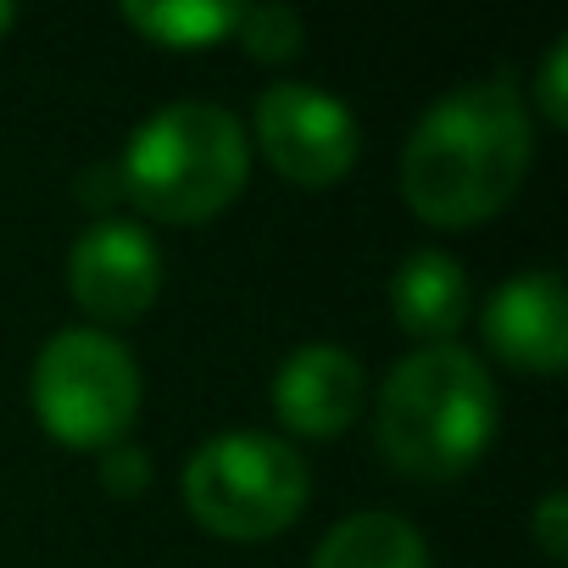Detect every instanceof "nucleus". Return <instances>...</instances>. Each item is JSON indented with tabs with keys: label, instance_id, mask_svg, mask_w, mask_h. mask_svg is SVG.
I'll use <instances>...</instances> for the list:
<instances>
[{
	"label": "nucleus",
	"instance_id": "1",
	"mask_svg": "<svg viewBox=\"0 0 568 568\" xmlns=\"http://www.w3.org/2000/svg\"><path fill=\"white\" fill-rule=\"evenodd\" d=\"M535 129L507 79L457 84L402 145V195L429 229H474L496 217L529 179Z\"/></svg>",
	"mask_w": 568,
	"mask_h": 568
},
{
	"label": "nucleus",
	"instance_id": "2",
	"mask_svg": "<svg viewBox=\"0 0 568 568\" xmlns=\"http://www.w3.org/2000/svg\"><path fill=\"white\" fill-rule=\"evenodd\" d=\"M496 435V379L468 346L407 352L374 402V446L407 479L468 474Z\"/></svg>",
	"mask_w": 568,
	"mask_h": 568
},
{
	"label": "nucleus",
	"instance_id": "3",
	"mask_svg": "<svg viewBox=\"0 0 568 568\" xmlns=\"http://www.w3.org/2000/svg\"><path fill=\"white\" fill-rule=\"evenodd\" d=\"M251 173V134L234 112L206 101H179L151 112L123 156H118V190L156 223H206L217 217Z\"/></svg>",
	"mask_w": 568,
	"mask_h": 568
},
{
	"label": "nucleus",
	"instance_id": "4",
	"mask_svg": "<svg viewBox=\"0 0 568 568\" xmlns=\"http://www.w3.org/2000/svg\"><path fill=\"white\" fill-rule=\"evenodd\" d=\"M307 457L267 429H223L184 463V507L217 540H273L307 507Z\"/></svg>",
	"mask_w": 568,
	"mask_h": 568
},
{
	"label": "nucleus",
	"instance_id": "5",
	"mask_svg": "<svg viewBox=\"0 0 568 568\" xmlns=\"http://www.w3.org/2000/svg\"><path fill=\"white\" fill-rule=\"evenodd\" d=\"M34 418L57 446L106 452L129 440L140 418V368L123 341L106 329H62L45 341L29 374Z\"/></svg>",
	"mask_w": 568,
	"mask_h": 568
},
{
	"label": "nucleus",
	"instance_id": "6",
	"mask_svg": "<svg viewBox=\"0 0 568 568\" xmlns=\"http://www.w3.org/2000/svg\"><path fill=\"white\" fill-rule=\"evenodd\" d=\"M251 134H256V151L267 156V168L278 179L302 184V190L341 184L357 168V151H363V134H357L352 106L335 101L329 90L296 84V79L267 84L256 95Z\"/></svg>",
	"mask_w": 568,
	"mask_h": 568
},
{
	"label": "nucleus",
	"instance_id": "7",
	"mask_svg": "<svg viewBox=\"0 0 568 568\" xmlns=\"http://www.w3.org/2000/svg\"><path fill=\"white\" fill-rule=\"evenodd\" d=\"M68 296L95 324H134L162 296V251L151 229L95 217L68 251Z\"/></svg>",
	"mask_w": 568,
	"mask_h": 568
},
{
	"label": "nucleus",
	"instance_id": "8",
	"mask_svg": "<svg viewBox=\"0 0 568 568\" xmlns=\"http://www.w3.org/2000/svg\"><path fill=\"white\" fill-rule=\"evenodd\" d=\"M490 357H501L518 374H562L568 368V296L557 273H518L485 302L479 313Z\"/></svg>",
	"mask_w": 568,
	"mask_h": 568
},
{
	"label": "nucleus",
	"instance_id": "9",
	"mask_svg": "<svg viewBox=\"0 0 568 568\" xmlns=\"http://www.w3.org/2000/svg\"><path fill=\"white\" fill-rule=\"evenodd\" d=\"M363 407H368V374L346 346H329V341L296 346L273 374V413L291 435L335 440L357 424Z\"/></svg>",
	"mask_w": 568,
	"mask_h": 568
},
{
	"label": "nucleus",
	"instance_id": "10",
	"mask_svg": "<svg viewBox=\"0 0 568 568\" xmlns=\"http://www.w3.org/2000/svg\"><path fill=\"white\" fill-rule=\"evenodd\" d=\"M468 307H474V291L452 251H435V245L413 251L390 278V313H396L402 335H413L418 346H457Z\"/></svg>",
	"mask_w": 568,
	"mask_h": 568
},
{
	"label": "nucleus",
	"instance_id": "11",
	"mask_svg": "<svg viewBox=\"0 0 568 568\" xmlns=\"http://www.w3.org/2000/svg\"><path fill=\"white\" fill-rule=\"evenodd\" d=\"M313 568H429V546L402 513H352L318 540Z\"/></svg>",
	"mask_w": 568,
	"mask_h": 568
},
{
	"label": "nucleus",
	"instance_id": "12",
	"mask_svg": "<svg viewBox=\"0 0 568 568\" xmlns=\"http://www.w3.org/2000/svg\"><path fill=\"white\" fill-rule=\"evenodd\" d=\"M123 23H129L134 34H145L151 45L206 51V45L234 40L240 7H234V0H129Z\"/></svg>",
	"mask_w": 568,
	"mask_h": 568
},
{
	"label": "nucleus",
	"instance_id": "13",
	"mask_svg": "<svg viewBox=\"0 0 568 568\" xmlns=\"http://www.w3.org/2000/svg\"><path fill=\"white\" fill-rule=\"evenodd\" d=\"M234 45L251 57V62H291L302 45H307V23L291 12V7H240V29H234Z\"/></svg>",
	"mask_w": 568,
	"mask_h": 568
},
{
	"label": "nucleus",
	"instance_id": "14",
	"mask_svg": "<svg viewBox=\"0 0 568 568\" xmlns=\"http://www.w3.org/2000/svg\"><path fill=\"white\" fill-rule=\"evenodd\" d=\"M101 485L112 496H145L151 490V452L134 440H118L101 452Z\"/></svg>",
	"mask_w": 568,
	"mask_h": 568
},
{
	"label": "nucleus",
	"instance_id": "15",
	"mask_svg": "<svg viewBox=\"0 0 568 568\" xmlns=\"http://www.w3.org/2000/svg\"><path fill=\"white\" fill-rule=\"evenodd\" d=\"M535 106L551 129L568 123V40H557L540 62V79H535Z\"/></svg>",
	"mask_w": 568,
	"mask_h": 568
},
{
	"label": "nucleus",
	"instance_id": "16",
	"mask_svg": "<svg viewBox=\"0 0 568 568\" xmlns=\"http://www.w3.org/2000/svg\"><path fill=\"white\" fill-rule=\"evenodd\" d=\"M529 529H535V546H540L551 562H562V557H568V496H562V490H546V496L535 501V513H529Z\"/></svg>",
	"mask_w": 568,
	"mask_h": 568
},
{
	"label": "nucleus",
	"instance_id": "17",
	"mask_svg": "<svg viewBox=\"0 0 568 568\" xmlns=\"http://www.w3.org/2000/svg\"><path fill=\"white\" fill-rule=\"evenodd\" d=\"M123 190H118V168H95V173H84L79 179V201H90L95 212L106 206V201H118Z\"/></svg>",
	"mask_w": 568,
	"mask_h": 568
},
{
	"label": "nucleus",
	"instance_id": "18",
	"mask_svg": "<svg viewBox=\"0 0 568 568\" xmlns=\"http://www.w3.org/2000/svg\"><path fill=\"white\" fill-rule=\"evenodd\" d=\"M18 29V7H12V0H0V40H7Z\"/></svg>",
	"mask_w": 568,
	"mask_h": 568
}]
</instances>
